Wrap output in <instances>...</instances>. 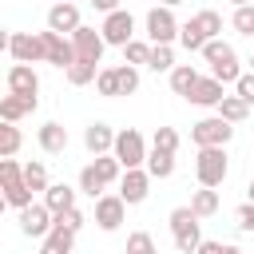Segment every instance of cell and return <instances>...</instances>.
<instances>
[{
    "instance_id": "obj_1",
    "label": "cell",
    "mask_w": 254,
    "mask_h": 254,
    "mask_svg": "<svg viewBox=\"0 0 254 254\" xmlns=\"http://www.w3.org/2000/svg\"><path fill=\"white\" fill-rule=\"evenodd\" d=\"M202 60L210 64V75H214L218 83H238V79H242L238 56H234V48H230L226 40H210V44L202 48Z\"/></svg>"
},
{
    "instance_id": "obj_2",
    "label": "cell",
    "mask_w": 254,
    "mask_h": 254,
    "mask_svg": "<svg viewBox=\"0 0 254 254\" xmlns=\"http://www.w3.org/2000/svg\"><path fill=\"white\" fill-rule=\"evenodd\" d=\"M171 234H175V246L179 254H194L202 246V230H198V214L190 206H175L171 210Z\"/></svg>"
},
{
    "instance_id": "obj_3",
    "label": "cell",
    "mask_w": 254,
    "mask_h": 254,
    "mask_svg": "<svg viewBox=\"0 0 254 254\" xmlns=\"http://www.w3.org/2000/svg\"><path fill=\"white\" fill-rule=\"evenodd\" d=\"M226 171H230V163H226V151L222 147H198V159H194V175H198V187H222L226 183Z\"/></svg>"
},
{
    "instance_id": "obj_4",
    "label": "cell",
    "mask_w": 254,
    "mask_h": 254,
    "mask_svg": "<svg viewBox=\"0 0 254 254\" xmlns=\"http://www.w3.org/2000/svg\"><path fill=\"white\" fill-rule=\"evenodd\" d=\"M0 183H4V202H8V206H16V210L32 206V190H28L24 167H20L16 159H0Z\"/></svg>"
},
{
    "instance_id": "obj_5",
    "label": "cell",
    "mask_w": 254,
    "mask_h": 254,
    "mask_svg": "<svg viewBox=\"0 0 254 254\" xmlns=\"http://www.w3.org/2000/svg\"><path fill=\"white\" fill-rule=\"evenodd\" d=\"M4 48H8V56L16 60V64H48V52H44V40L40 36H32V32H8L4 36Z\"/></svg>"
},
{
    "instance_id": "obj_6",
    "label": "cell",
    "mask_w": 254,
    "mask_h": 254,
    "mask_svg": "<svg viewBox=\"0 0 254 254\" xmlns=\"http://www.w3.org/2000/svg\"><path fill=\"white\" fill-rule=\"evenodd\" d=\"M119 163H123V171H135V167H143L147 163V143H143V135L135 131V127H127V131H119L115 135V151H111Z\"/></svg>"
},
{
    "instance_id": "obj_7",
    "label": "cell",
    "mask_w": 254,
    "mask_h": 254,
    "mask_svg": "<svg viewBox=\"0 0 254 254\" xmlns=\"http://www.w3.org/2000/svg\"><path fill=\"white\" fill-rule=\"evenodd\" d=\"M230 135H234V123H226L222 115L198 119V123L190 127V139H194V147H226V143H230Z\"/></svg>"
},
{
    "instance_id": "obj_8",
    "label": "cell",
    "mask_w": 254,
    "mask_h": 254,
    "mask_svg": "<svg viewBox=\"0 0 254 254\" xmlns=\"http://www.w3.org/2000/svg\"><path fill=\"white\" fill-rule=\"evenodd\" d=\"M179 20H175V12L171 8H151L147 12V36H151V44H171V40H179Z\"/></svg>"
},
{
    "instance_id": "obj_9",
    "label": "cell",
    "mask_w": 254,
    "mask_h": 254,
    "mask_svg": "<svg viewBox=\"0 0 254 254\" xmlns=\"http://www.w3.org/2000/svg\"><path fill=\"white\" fill-rule=\"evenodd\" d=\"M99 32H103V40H107V44H115V48H127V44L135 40V16L119 8V12L103 16V28H99Z\"/></svg>"
},
{
    "instance_id": "obj_10",
    "label": "cell",
    "mask_w": 254,
    "mask_h": 254,
    "mask_svg": "<svg viewBox=\"0 0 254 254\" xmlns=\"http://www.w3.org/2000/svg\"><path fill=\"white\" fill-rule=\"evenodd\" d=\"M52 226H56V214H52L44 202H32V206L20 210V230H24L28 238H48Z\"/></svg>"
},
{
    "instance_id": "obj_11",
    "label": "cell",
    "mask_w": 254,
    "mask_h": 254,
    "mask_svg": "<svg viewBox=\"0 0 254 254\" xmlns=\"http://www.w3.org/2000/svg\"><path fill=\"white\" fill-rule=\"evenodd\" d=\"M71 44H75V60H87V64H99L103 60V48H107V40H103V32H95V28H79L75 36H67Z\"/></svg>"
},
{
    "instance_id": "obj_12",
    "label": "cell",
    "mask_w": 254,
    "mask_h": 254,
    "mask_svg": "<svg viewBox=\"0 0 254 254\" xmlns=\"http://www.w3.org/2000/svg\"><path fill=\"white\" fill-rule=\"evenodd\" d=\"M40 40H44L48 64H56V67H64V71L75 64V44H71V40H64L60 32H52V28H48V32H40Z\"/></svg>"
},
{
    "instance_id": "obj_13",
    "label": "cell",
    "mask_w": 254,
    "mask_h": 254,
    "mask_svg": "<svg viewBox=\"0 0 254 254\" xmlns=\"http://www.w3.org/2000/svg\"><path fill=\"white\" fill-rule=\"evenodd\" d=\"M123 214H127V202H123L119 194L95 198V226H99V230H119V226H123Z\"/></svg>"
},
{
    "instance_id": "obj_14",
    "label": "cell",
    "mask_w": 254,
    "mask_h": 254,
    "mask_svg": "<svg viewBox=\"0 0 254 254\" xmlns=\"http://www.w3.org/2000/svg\"><path fill=\"white\" fill-rule=\"evenodd\" d=\"M8 91H12V95L40 99V75L32 71V64H12V67H8Z\"/></svg>"
},
{
    "instance_id": "obj_15",
    "label": "cell",
    "mask_w": 254,
    "mask_h": 254,
    "mask_svg": "<svg viewBox=\"0 0 254 254\" xmlns=\"http://www.w3.org/2000/svg\"><path fill=\"white\" fill-rule=\"evenodd\" d=\"M147 190H151V175H147L143 167H135V171H123V179H119V198H123L127 206L143 202V198H147Z\"/></svg>"
},
{
    "instance_id": "obj_16",
    "label": "cell",
    "mask_w": 254,
    "mask_h": 254,
    "mask_svg": "<svg viewBox=\"0 0 254 254\" xmlns=\"http://www.w3.org/2000/svg\"><path fill=\"white\" fill-rule=\"evenodd\" d=\"M48 28H52V32H60V36H64V32H67V36H75V32L83 28V24H79V8H75V4H64V0H60V4H52V8H48Z\"/></svg>"
},
{
    "instance_id": "obj_17",
    "label": "cell",
    "mask_w": 254,
    "mask_h": 254,
    "mask_svg": "<svg viewBox=\"0 0 254 254\" xmlns=\"http://www.w3.org/2000/svg\"><path fill=\"white\" fill-rule=\"evenodd\" d=\"M115 135H119V131H111L107 123H91V127L83 131V147H87L91 155H111V151H115Z\"/></svg>"
},
{
    "instance_id": "obj_18",
    "label": "cell",
    "mask_w": 254,
    "mask_h": 254,
    "mask_svg": "<svg viewBox=\"0 0 254 254\" xmlns=\"http://www.w3.org/2000/svg\"><path fill=\"white\" fill-rule=\"evenodd\" d=\"M187 99H190L194 107H218L226 95H222V83H218L214 75H202V79H198V87H194Z\"/></svg>"
},
{
    "instance_id": "obj_19",
    "label": "cell",
    "mask_w": 254,
    "mask_h": 254,
    "mask_svg": "<svg viewBox=\"0 0 254 254\" xmlns=\"http://www.w3.org/2000/svg\"><path fill=\"white\" fill-rule=\"evenodd\" d=\"M36 107H40V99H28V95H12V91H8V95L0 99V119H4V123H16V119L32 115Z\"/></svg>"
},
{
    "instance_id": "obj_20",
    "label": "cell",
    "mask_w": 254,
    "mask_h": 254,
    "mask_svg": "<svg viewBox=\"0 0 254 254\" xmlns=\"http://www.w3.org/2000/svg\"><path fill=\"white\" fill-rule=\"evenodd\" d=\"M44 206H48L52 214H64V210L75 206V190H71L67 183H52V187L44 190Z\"/></svg>"
},
{
    "instance_id": "obj_21",
    "label": "cell",
    "mask_w": 254,
    "mask_h": 254,
    "mask_svg": "<svg viewBox=\"0 0 254 254\" xmlns=\"http://www.w3.org/2000/svg\"><path fill=\"white\" fill-rule=\"evenodd\" d=\"M40 147H44L48 155H64V151H67V127L44 123V127H40Z\"/></svg>"
},
{
    "instance_id": "obj_22",
    "label": "cell",
    "mask_w": 254,
    "mask_h": 254,
    "mask_svg": "<svg viewBox=\"0 0 254 254\" xmlns=\"http://www.w3.org/2000/svg\"><path fill=\"white\" fill-rule=\"evenodd\" d=\"M198 79H202V75H198L190 64H179V67L171 71V87H175V95H183V99H187V95L198 87Z\"/></svg>"
},
{
    "instance_id": "obj_23",
    "label": "cell",
    "mask_w": 254,
    "mask_h": 254,
    "mask_svg": "<svg viewBox=\"0 0 254 254\" xmlns=\"http://www.w3.org/2000/svg\"><path fill=\"white\" fill-rule=\"evenodd\" d=\"M71 246H75V234H71V230L52 226V234L40 242V254H71Z\"/></svg>"
},
{
    "instance_id": "obj_24",
    "label": "cell",
    "mask_w": 254,
    "mask_h": 254,
    "mask_svg": "<svg viewBox=\"0 0 254 254\" xmlns=\"http://www.w3.org/2000/svg\"><path fill=\"white\" fill-rule=\"evenodd\" d=\"M190 210H194L198 218H210V214H218V190H210V187H198V190L190 194Z\"/></svg>"
},
{
    "instance_id": "obj_25",
    "label": "cell",
    "mask_w": 254,
    "mask_h": 254,
    "mask_svg": "<svg viewBox=\"0 0 254 254\" xmlns=\"http://www.w3.org/2000/svg\"><path fill=\"white\" fill-rule=\"evenodd\" d=\"M147 175H151V179H171V175H175V155L151 147V155H147Z\"/></svg>"
},
{
    "instance_id": "obj_26",
    "label": "cell",
    "mask_w": 254,
    "mask_h": 254,
    "mask_svg": "<svg viewBox=\"0 0 254 254\" xmlns=\"http://www.w3.org/2000/svg\"><path fill=\"white\" fill-rule=\"evenodd\" d=\"M179 44H183L187 52H202V48H206L210 40L202 36V28H198V20H187V24L179 28Z\"/></svg>"
},
{
    "instance_id": "obj_27",
    "label": "cell",
    "mask_w": 254,
    "mask_h": 254,
    "mask_svg": "<svg viewBox=\"0 0 254 254\" xmlns=\"http://www.w3.org/2000/svg\"><path fill=\"white\" fill-rule=\"evenodd\" d=\"M218 115H222L226 123H242V119L250 115V103H246V99H238V95H226V99L218 103Z\"/></svg>"
},
{
    "instance_id": "obj_28",
    "label": "cell",
    "mask_w": 254,
    "mask_h": 254,
    "mask_svg": "<svg viewBox=\"0 0 254 254\" xmlns=\"http://www.w3.org/2000/svg\"><path fill=\"white\" fill-rule=\"evenodd\" d=\"M147 67H151V71H175V52H171V44H151Z\"/></svg>"
},
{
    "instance_id": "obj_29",
    "label": "cell",
    "mask_w": 254,
    "mask_h": 254,
    "mask_svg": "<svg viewBox=\"0 0 254 254\" xmlns=\"http://www.w3.org/2000/svg\"><path fill=\"white\" fill-rule=\"evenodd\" d=\"M91 79H99V67H95V64L75 60V64L67 67V83H71V87H83V83H91Z\"/></svg>"
},
{
    "instance_id": "obj_30",
    "label": "cell",
    "mask_w": 254,
    "mask_h": 254,
    "mask_svg": "<svg viewBox=\"0 0 254 254\" xmlns=\"http://www.w3.org/2000/svg\"><path fill=\"white\" fill-rule=\"evenodd\" d=\"M20 143H24L20 127H16V123H4V127H0V159H12V155L20 151Z\"/></svg>"
},
{
    "instance_id": "obj_31",
    "label": "cell",
    "mask_w": 254,
    "mask_h": 254,
    "mask_svg": "<svg viewBox=\"0 0 254 254\" xmlns=\"http://www.w3.org/2000/svg\"><path fill=\"white\" fill-rule=\"evenodd\" d=\"M91 167H95V175H99L103 183H115V179H119V171H123V163H119L115 155H95V163H91Z\"/></svg>"
},
{
    "instance_id": "obj_32",
    "label": "cell",
    "mask_w": 254,
    "mask_h": 254,
    "mask_svg": "<svg viewBox=\"0 0 254 254\" xmlns=\"http://www.w3.org/2000/svg\"><path fill=\"white\" fill-rule=\"evenodd\" d=\"M24 183H28V190H48L52 183H48V167L44 163H24Z\"/></svg>"
},
{
    "instance_id": "obj_33",
    "label": "cell",
    "mask_w": 254,
    "mask_h": 254,
    "mask_svg": "<svg viewBox=\"0 0 254 254\" xmlns=\"http://www.w3.org/2000/svg\"><path fill=\"white\" fill-rule=\"evenodd\" d=\"M103 187H107V183H103V179L95 175V167L87 163V167L79 171V190H83V194H91V198H103Z\"/></svg>"
},
{
    "instance_id": "obj_34",
    "label": "cell",
    "mask_w": 254,
    "mask_h": 254,
    "mask_svg": "<svg viewBox=\"0 0 254 254\" xmlns=\"http://www.w3.org/2000/svg\"><path fill=\"white\" fill-rule=\"evenodd\" d=\"M151 147H155V151H167V155H175V151H179V131H175V127H155V139H151Z\"/></svg>"
},
{
    "instance_id": "obj_35",
    "label": "cell",
    "mask_w": 254,
    "mask_h": 254,
    "mask_svg": "<svg viewBox=\"0 0 254 254\" xmlns=\"http://www.w3.org/2000/svg\"><path fill=\"white\" fill-rule=\"evenodd\" d=\"M194 20H198V28H202V36H206V40H218V36H222V16H218V12H210V8H206V12H198Z\"/></svg>"
},
{
    "instance_id": "obj_36",
    "label": "cell",
    "mask_w": 254,
    "mask_h": 254,
    "mask_svg": "<svg viewBox=\"0 0 254 254\" xmlns=\"http://www.w3.org/2000/svg\"><path fill=\"white\" fill-rule=\"evenodd\" d=\"M127 254H159V250L147 230H135V234H127Z\"/></svg>"
},
{
    "instance_id": "obj_37",
    "label": "cell",
    "mask_w": 254,
    "mask_h": 254,
    "mask_svg": "<svg viewBox=\"0 0 254 254\" xmlns=\"http://www.w3.org/2000/svg\"><path fill=\"white\" fill-rule=\"evenodd\" d=\"M234 32L238 36H254V4H246V8H234Z\"/></svg>"
},
{
    "instance_id": "obj_38",
    "label": "cell",
    "mask_w": 254,
    "mask_h": 254,
    "mask_svg": "<svg viewBox=\"0 0 254 254\" xmlns=\"http://www.w3.org/2000/svg\"><path fill=\"white\" fill-rule=\"evenodd\" d=\"M123 60L135 67V64H147L151 60V44H143V40H131L127 48H123Z\"/></svg>"
},
{
    "instance_id": "obj_39",
    "label": "cell",
    "mask_w": 254,
    "mask_h": 254,
    "mask_svg": "<svg viewBox=\"0 0 254 254\" xmlns=\"http://www.w3.org/2000/svg\"><path fill=\"white\" fill-rule=\"evenodd\" d=\"M95 87H99V95H119V71L115 67H99Z\"/></svg>"
},
{
    "instance_id": "obj_40",
    "label": "cell",
    "mask_w": 254,
    "mask_h": 254,
    "mask_svg": "<svg viewBox=\"0 0 254 254\" xmlns=\"http://www.w3.org/2000/svg\"><path fill=\"white\" fill-rule=\"evenodd\" d=\"M119 71V95H131V91H139V71L131 67V64H123V67H115Z\"/></svg>"
},
{
    "instance_id": "obj_41",
    "label": "cell",
    "mask_w": 254,
    "mask_h": 254,
    "mask_svg": "<svg viewBox=\"0 0 254 254\" xmlns=\"http://www.w3.org/2000/svg\"><path fill=\"white\" fill-rule=\"evenodd\" d=\"M56 226H60V230H71V234H75V230L83 226V214H79V210L71 206V210H64V214H56Z\"/></svg>"
},
{
    "instance_id": "obj_42",
    "label": "cell",
    "mask_w": 254,
    "mask_h": 254,
    "mask_svg": "<svg viewBox=\"0 0 254 254\" xmlns=\"http://www.w3.org/2000/svg\"><path fill=\"white\" fill-rule=\"evenodd\" d=\"M234 222H238V230H254V202H242L238 210H234Z\"/></svg>"
},
{
    "instance_id": "obj_43",
    "label": "cell",
    "mask_w": 254,
    "mask_h": 254,
    "mask_svg": "<svg viewBox=\"0 0 254 254\" xmlns=\"http://www.w3.org/2000/svg\"><path fill=\"white\" fill-rule=\"evenodd\" d=\"M234 91H238V99H246L254 107V71H242V79L234 83Z\"/></svg>"
},
{
    "instance_id": "obj_44",
    "label": "cell",
    "mask_w": 254,
    "mask_h": 254,
    "mask_svg": "<svg viewBox=\"0 0 254 254\" xmlns=\"http://www.w3.org/2000/svg\"><path fill=\"white\" fill-rule=\"evenodd\" d=\"M194 254H226V246H222V242H210V238H202V246H198Z\"/></svg>"
},
{
    "instance_id": "obj_45",
    "label": "cell",
    "mask_w": 254,
    "mask_h": 254,
    "mask_svg": "<svg viewBox=\"0 0 254 254\" xmlns=\"http://www.w3.org/2000/svg\"><path fill=\"white\" fill-rule=\"evenodd\" d=\"M91 8H99L103 16H111V12H119V0H87Z\"/></svg>"
},
{
    "instance_id": "obj_46",
    "label": "cell",
    "mask_w": 254,
    "mask_h": 254,
    "mask_svg": "<svg viewBox=\"0 0 254 254\" xmlns=\"http://www.w3.org/2000/svg\"><path fill=\"white\" fill-rule=\"evenodd\" d=\"M246 202H254V179H250V187H246Z\"/></svg>"
},
{
    "instance_id": "obj_47",
    "label": "cell",
    "mask_w": 254,
    "mask_h": 254,
    "mask_svg": "<svg viewBox=\"0 0 254 254\" xmlns=\"http://www.w3.org/2000/svg\"><path fill=\"white\" fill-rule=\"evenodd\" d=\"M159 4H163V8H175V4H183V0H159Z\"/></svg>"
},
{
    "instance_id": "obj_48",
    "label": "cell",
    "mask_w": 254,
    "mask_h": 254,
    "mask_svg": "<svg viewBox=\"0 0 254 254\" xmlns=\"http://www.w3.org/2000/svg\"><path fill=\"white\" fill-rule=\"evenodd\" d=\"M226 254H242V250H238V246H226Z\"/></svg>"
},
{
    "instance_id": "obj_49",
    "label": "cell",
    "mask_w": 254,
    "mask_h": 254,
    "mask_svg": "<svg viewBox=\"0 0 254 254\" xmlns=\"http://www.w3.org/2000/svg\"><path fill=\"white\" fill-rule=\"evenodd\" d=\"M246 4H250V0H234V8H246Z\"/></svg>"
},
{
    "instance_id": "obj_50",
    "label": "cell",
    "mask_w": 254,
    "mask_h": 254,
    "mask_svg": "<svg viewBox=\"0 0 254 254\" xmlns=\"http://www.w3.org/2000/svg\"><path fill=\"white\" fill-rule=\"evenodd\" d=\"M64 4H75V0H64Z\"/></svg>"
},
{
    "instance_id": "obj_51",
    "label": "cell",
    "mask_w": 254,
    "mask_h": 254,
    "mask_svg": "<svg viewBox=\"0 0 254 254\" xmlns=\"http://www.w3.org/2000/svg\"><path fill=\"white\" fill-rule=\"evenodd\" d=\"M250 64H254V56H250Z\"/></svg>"
}]
</instances>
